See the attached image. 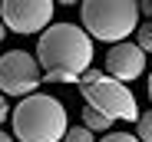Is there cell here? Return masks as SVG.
<instances>
[{
	"instance_id": "6da1fadb",
	"label": "cell",
	"mask_w": 152,
	"mask_h": 142,
	"mask_svg": "<svg viewBox=\"0 0 152 142\" xmlns=\"http://www.w3.org/2000/svg\"><path fill=\"white\" fill-rule=\"evenodd\" d=\"M37 66H43V83L76 86L86 69H93V40L80 23H50L37 40Z\"/></svg>"
},
{
	"instance_id": "7a4b0ae2",
	"label": "cell",
	"mask_w": 152,
	"mask_h": 142,
	"mask_svg": "<svg viewBox=\"0 0 152 142\" xmlns=\"http://www.w3.org/2000/svg\"><path fill=\"white\" fill-rule=\"evenodd\" d=\"M10 122H13V139L20 142H63L69 129L66 106L50 92L23 96L10 112Z\"/></svg>"
},
{
	"instance_id": "3957f363",
	"label": "cell",
	"mask_w": 152,
	"mask_h": 142,
	"mask_svg": "<svg viewBox=\"0 0 152 142\" xmlns=\"http://www.w3.org/2000/svg\"><path fill=\"white\" fill-rule=\"evenodd\" d=\"M139 4L132 0H86L80 7V20L89 40H103L109 46L126 43V36H132L139 30Z\"/></svg>"
},
{
	"instance_id": "277c9868",
	"label": "cell",
	"mask_w": 152,
	"mask_h": 142,
	"mask_svg": "<svg viewBox=\"0 0 152 142\" xmlns=\"http://www.w3.org/2000/svg\"><path fill=\"white\" fill-rule=\"evenodd\" d=\"M76 89L86 99V106L103 112L109 122H116V119L119 122H136L139 119V103L132 96V89L126 83L109 79L103 69H86L80 76V83H76Z\"/></svg>"
},
{
	"instance_id": "5b68a950",
	"label": "cell",
	"mask_w": 152,
	"mask_h": 142,
	"mask_svg": "<svg viewBox=\"0 0 152 142\" xmlns=\"http://www.w3.org/2000/svg\"><path fill=\"white\" fill-rule=\"evenodd\" d=\"M37 86H43V76H40V66H37V56L27 53V50H7L0 56V92L4 96H33Z\"/></svg>"
},
{
	"instance_id": "8992f818",
	"label": "cell",
	"mask_w": 152,
	"mask_h": 142,
	"mask_svg": "<svg viewBox=\"0 0 152 142\" xmlns=\"http://www.w3.org/2000/svg\"><path fill=\"white\" fill-rule=\"evenodd\" d=\"M56 4L50 0H4L0 4V23L20 36H37L53 23Z\"/></svg>"
},
{
	"instance_id": "52a82bcc",
	"label": "cell",
	"mask_w": 152,
	"mask_h": 142,
	"mask_svg": "<svg viewBox=\"0 0 152 142\" xmlns=\"http://www.w3.org/2000/svg\"><path fill=\"white\" fill-rule=\"evenodd\" d=\"M142 69H145V53L139 50L136 43H116L109 46V53H106V76L116 79V83H132L142 76Z\"/></svg>"
},
{
	"instance_id": "ba28073f",
	"label": "cell",
	"mask_w": 152,
	"mask_h": 142,
	"mask_svg": "<svg viewBox=\"0 0 152 142\" xmlns=\"http://www.w3.org/2000/svg\"><path fill=\"white\" fill-rule=\"evenodd\" d=\"M83 126H86L89 132H109V126H113V122L106 119L103 112H96V109H89V106H86V109H83Z\"/></svg>"
},
{
	"instance_id": "9c48e42d",
	"label": "cell",
	"mask_w": 152,
	"mask_h": 142,
	"mask_svg": "<svg viewBox=\"0 0 152 142\" xmlns=\"http://www.w3.org/2000/svg\"><path fill=\"white\" fill-rule=\"evenodd\" d=\"M136 46L142 53H152V23H142V27L136 30Z\"/></svg>"
},
{
	"instance_id": "30bf717a",
	"label": "cell",
	"mask_w": 152,
	"mask_h": 142,
	"mask_svg": "<svg viewBox=\"0 0 152 142\" xmlns=\"http://www.w3.org/2000/svg\"><path fill=\"white\" fill-rule=\"evenodd\" d=\"M63 142H96V139H93V132L86 126H69L66 135H63Z\"/></svg>"
},
{
	"instance_id": "8fae6325",
	"label": "cell",
	"mask_w": 152,
	"mask_h": 142,
	"mask_svg": "<svg viewBox=\"0 0 152 142\" xmlns=\"http://www.w3.org/2000/svg\"><path fill=\"white\" fill-rule=\"evenodd\" d=\"M136 129H139V142H152V112H142L136 119Z\"/></svg>"
},
{
	"instance_id": "7c38bea8",
	"label": "cell",
	"mask_w": 152,
	"mask_h": 142,
	"mask_svg": "<svg viewBox=\"0 0 152 142\" xmlns=\"http://www.w3.org/2000/svg\"><path fill=\"white\" fill-rule=\"evenodd\" d=\"M99 142H139L136 135H129V132H106Z\"/></svg>"
},
{
	"instance_id": "4fadbf2b",
	"label": "cell",
	"mask_w": 152,
	"mask_h": 142,
	"mask_svg": "<svg viewBox=\"0 0 152 142\" xmlns=\"http://www.w3.org/2000/svg\"><path fill=\"white\" fill-rule=\"evenodd\" d=\"M7 116H10V106H7V96L0 92V126L7 122Z\"/></svg>"
},
{
	"instance_id": "5bb4252c",
	"label": "cell",
	"mask_w": 152,
	"mask_h": 142,
	"mask_svg": "<svg viewBox=\"0 0 152 142\" xmlns=\"http://www.w3.org/2000/svg\"><path fill=\"white\" fill-rule=\"evenodd\" d=\"M139 13H145L149 23H152V0H149V4H139Z\"/></svg>"
},
{
	"instance_id": "9a60e30c",
	"label": "cell",
	"mask_w": 152,
	"mask_h": 142,
	"mask_svg": "<svg viewBox=\"0 0 152 142\" xmlns=\"http://www.w3.org/2000/svg\"><path fill=\"white\" fill-rule=\"evenodd\" d=\"M0 142H13V139H10V132H4V129H0Z\"/></svg>"
},
{
	"instance_id": "2e32d148",
	"label": "cell",
	"mask_w": 152,
	"mask_h": 142,
	"mask_svg": "<svg viewBox=\"0 0 152 142\" xmlns=\"http://www.w3.org/2000/svg\"><path fill=\"white\" fill-rule=\"evenodd\" d=\"M4 36H7V27H4V23H0V40H4Z\"/></svg>"
},
{
	"instance_id": "e0dca14e",
	"label": "cell",
	"mask_w": 152,
	"mask_h": 142,
	"mask_svg": "<svg viewBox=\"0 0 152 142\" xmlns=\"http://www.w3.org/2000/svg\"><path fill=\"white\" fill-rule=\"evenodd\" d=\"M149 99H152V73H149Z\"/></svg>"
}]
</instances>
